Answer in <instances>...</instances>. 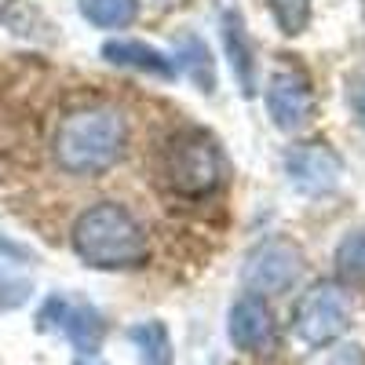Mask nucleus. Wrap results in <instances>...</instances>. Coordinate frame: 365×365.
<instances>
[{
  "label": "nucleus",
  "mask_w": 365,
  "mask_h": 365,
  "mask_svg": "<svg viewBox=\"0 0 365 365\" xmlns=\"http://www.w3.org/2000/svg\"><path fill=\"white\" fill-rule=\"evenodd\" d=\"M128 146V125L125 113L96 103V106H81L70 110L51 135V158L66 175L81 179H96L106 175Z\"/></svg>",
  "instance_id": "nucleus-1"
},
{
  "label": "nucleus",
  "mask_w": 365,
  "mask_h": 365,
  "mask_svg": "<svg viewBox=\"0 0 365 365\" xmlns=\"http://www.w3.org/2000/svg\"><path fill=\"white\" fill-rule=\"evenodd\" d=\"M70 241L81 263L96 270H135L150 259L146 227L117 201H99L84 208L73 223Z\"/></svg>",
  "instance_id": "nucleus-2"
},
{
  "label": "nucleus",
  "mask_w": 365,
  "mask_h": 365,
  "mask_svg": "<svg viewBox=\"0 0 365 365\" xmlns=\"http://www.w3.org/2000/svg\"><path fill=\"white\" fill-rule=\"evenodd\" d=\"M158 175L165 182V190L175 197H208L223 187L227 161L220 143L201 128H182L165 139L161 158H158Z\"/></svg>",
  "instance_id": "nucleus-3"
},
{
  "label": "nucleus",
  "mask_w": 365,
  "mask_h": 365,
  "mask_svg": "<svg viewBox=\"0 0 365 365\" xmlns=\"http://www.w3.org/2000/svg\"><path fill=\"white\" fill-rule=\"evenodd\" d=\"M347 322H351L347 296H344L340 285H332V282L311 285L296 299V311H292V329H296V336L307 347L332 344L347 329Z\"/></svg>",
  "instance_id": "nucleus-4"
},
{
  "label": "nucleus",
  "mask_w": 365,
  "mask_h": 365,
  "mask_svg": "<svg viewBox=\"0 0 365 365\" xmlns=\"http://www.w3.org/2000/svg\"><path fill=\"white\" fill-rule=\"evenodd\" d=\"M41 329H55L73 344L77 354H99L103 347V336H106V322L103 314L91 307L84 299H73V296H51L41 314H37Z\"/></svg>",
  "instance_id": "nucleus-5"
},
{
  "label": "nucleus",
  "mask_w": 365,
  "mask_h": 365,
  "mask_svg": "<svg viewBox=\"0 0 365 365\" xmlns=\"http://www.w3.org/2000/svg\"><path fill=\"white\" fill-rule=\"evenodd\" d=\"M267 110L270 120L278 125L282 132H299L307 128L314 113H318V96H314V84L303 70H278L267 81Z\"/></svg>",
  "instance_id": "nucleus-6"
},
{
  "label": "nucleus",
  "mask_w": 365,
  "mask_h": 365,
  "mask_svg": "<svg viewBox=\"0 0 365 365\" xmlns=\"http://www.w3.org/2000/svg\"><path fill=\"white\" fill-rule=\"evenodd\" d=\"M285 172H289V182L299 190V194H311V197H322V194H332L344 179V161L340 154L332 150L329 143H299L289 150L285 158Z\"/></svg>",
  "instance_id": "nucleus-7"
},
{
  "label": "nucleus",
  "mask_w": 365,
  "mask_h": 365,
  "mask_svg": "<svg viewBox=\"0 0 365 365\" xmlns=\"http://www.w3.org/2000/svg\"><path fill=\"white\" fill-rule=\"evenodd\" d=\"M299 278V252L285 241H267L245 259V274L241 282L252 296H278L289 292L292 282Z\"/></svg>",
  "instance_id": "nucleus-8"
},
{
  "label": "nucleus",
  "mask_w": 365,
  "mask_h": 365,
  "mask_svg": "<svg viewBox=\"0 0 365 365\" xmlns=\"http://www.w3.org/2000/svg\"><path fill=\"white\" fill-rule=\"evenodd\" d=\"M230 344L245 354H263L274 347V318L259 296H245L230 311Z\"/></svg>",
  "instance_id": "nucleus-9"
},
{
  "label": "nucleus",
  "mask_w": 365,
  "mask_h": 365,
  "mask_svg": "<svg viewBox=\"0 0 365 365\" xmlns=\"http://www.w3.org/2000/svg\"><path fill=\"white\" fill-rule=\"evenodd\" d=\"M103 58L113 66H125V70H135L146 77H161V81H172L179 73L175 58H168L165 51H158L154 44H143V41H106Z\"/></svg>",
  "instance_id": "nucleus-10"
},
{
  "label": "nucleus",
  "mask_w": 365,
  "mask_h": 365,
  "mask_svg": "<svg viewBox=\"0 0 365 365\" xmlns=\"http://www.w3.org/2000/svg\"><path fill=\"white\" fill-rule=\"evenodd\" d=\"M223 44H227L230 70H234L241 91H245V96H256V51L249 44L245 22H241V15H234V11L223 15Z\"/></svg>",
  "instance_id": "nucleus-11"
},
{
  "label": "nucleus",
  "mask_w": 365,
  "mask_h": 365,
  "mask_svg": "<svg viewBox=\"0 0 365 365\" xmlns=\"http://www.w3.org/2000/svg\"><path fill=\"white\" fill-rule=\"evenodd\" d=\"M77 8L99 29H125L139 15V0H77Z\"/></svg>",
  "instance_id": "nucleus-12"
},
{
  "label": "nucleus",
  "mask_w": 365,
  "mask_h": 365,
  "mask_svg": "<svg viewBox=\"0 0 365 365\" xmlns=\"http://www.w3.org/2000/svg\"><path fill=\"white\" fill-rule=\"evenodd\" d=\"M128 336L135 340V347L143 354V365H172V344H168V332H165L161 322L135 325Z\"/></svg>",
  "instance_id": "nucleus-13"
},
{
  "label": "nucleus",
  "mask_w": 365,
  "mask_h": 365,
  "mask_svg": "<svg viewBox=\"0 0 365 365\" xmlns=\"http://www.w3.org/2000/svg\"><path fill=\"white\" fill-rule=\"evenodd\" d=\"M336 274L347 285H365V230L347 234L336 245Z\"/></svg>",
  "instance_id": "nucleus-14"
},
{
  "label": "nucleus",
  "mask_w": 365,
  "mask_h": 365,
  "mask_svg": "<svg viewBox=\"0 0 365 365\" xmlns=\"http://www.w3.org/2000/svg\"><path fill=\"white\" fill-rule=\"evenodd\" d=\"M270 15L282 34L299 37L311 22V0H270Z\"/></svg>",
  "instance_id": "nucleus-15"
},
{
  "label": "nucleus",
  "mask_w": 365,
  "mask_h": 365,
  "mask_svg": "<svg viewBox=\"0 0 365 365\" xmlns=\"http://www.w3.org/2000/svg\"><path fill=\"white\" fill-rule=\"evenodd\" d=\"M190 51V58H182V63H175V66H187L190 73H194V81L201 84V91H212L216 88V77H212V63H208V48L201 44V41H187L182 44Z\"/></svg>",
  "instance_id": "nucleus-16"
},
{
  "label": "nucleus",
  "mask_w": 365,
  "mask_h": 365,
  "mask_svg": "<svg viewBox=\"0 0 365 365\" xmlns=\"http://www.w3.org/2000/svg\"><path fill=\"white\" fill-rule=\"evenodd\" d=\"M322 365H365V354H361V347H340V351H332Z\"/></svg>",
  "instance_id": "nucleus-17"
},
{
  "label": "nucleus",
  "mask_w": 365,
  "mask_h": 365,
  "mask_svg": "<svg viewBox=\"0 0 365 365\" xmlns=\"http://www.w3.org/2000/svg\"><path fill=\"white\" fill-rule=\"evenodd\" d=\"M73 365H103V361H99V358H96V354H81V358H77V361H73Z\"/></svg>",
  "instance_id": "nucleus-18"
},
{
  "label": "nucleus",
  "mask_w": 365,
  "mask_h": 365,
  "mask_svg": "<svg viewBox=\"0 0 365 365\" xmlns=\"http://www.w3.org/2000/svg\"><path fill=\"white\" fill-rule=\"evenodd\" d=\"M358 113H361V120H365V99H361V103H358Z\"/></svg>",
  "instance_id": "nucleus-19"
}]
</instances>
